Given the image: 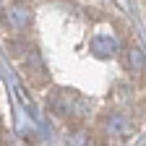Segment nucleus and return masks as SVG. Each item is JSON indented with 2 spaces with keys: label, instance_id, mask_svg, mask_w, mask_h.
<instances>
[{
  "label": "nucleus",
  "instance_id": "obj_1",
  "mask_svg": "<svg viewBox=\"0 0 146 146\" xmlns=\"http://www.w3.org/2000/svg\"><path fill=\"white\" fill-rule=\"evenodd\" d=\"M47 110L58 117H86L91 112V102L73 89H58L47 97Z\"/></svg>",
  "mask_w": 146,
  "mask_h": 146
},
{
  "label": "nucleus",
  "instance_id": "obj_2",
  "mask_svg": "<svg viewBox=\"0 0 146 146\" xmlns=\"http://www.w3.org/2000/svg\"><path fill=\"white\" fill-rule=\"evenodd\" d=\"M0 18H3V26H5L8 31L21 34V31H26L29 24H31V8L24 5V3H11V5L3 8V16H0Z\"/></svg>",
  "mask_w": 146,
  "mask_h": 146
},
{
  "label": "nucleus",
  "instance_id": "obj_3",
  "mask_svg": "<svg viewBox=\"0 0 146 146\" xmlns=\"http://www.w3.org/2000/svg\"><path fill=\"white\" fill-rule=\"evenodd\" d=\"M21 73H24V78H26L31 86H44L47 78H50V73H47V65H44V60H42V55L34 52V50L24 58V63H21Z\"/></svg>",
  "mask_w": 146,
  "mask_h": 146
},
{
  "label": "nucleus",
  "instance_id": "obj_4",
  "mask_svg": "<svg viewBox=\"0 0 146 146\" xmlns=\"http://www.w3.org/2000/svg\"><path fill=\"white\" fill-rule=\"evenodd\" d=\"M102 128L110 138H120V141H128L133 136V120L123 115V112H107L104 120H102Z\"/></svg>",
  "mask_w": 146,
  "mask_h": 146
},
{
  "label": "nucleus",
  "instance_id": "obj_5",
  "mask_svg": "<svg viewBox=\"0 0 146 146\" xmlns=\"http://www.w3.org/2000/svg\"><path fill=\"white\" fill-rule=\"evenodd\" d=\"M91 52L97 55V58H112V55L117 52V39L115 36H107V34H97L91 36Z\"/></svg>",
  "mask_w": 146,
  "mask_h": 146
},
{
  "label": "nucleus",
  "instance_id": "obj_6",
  "mask_svg": "<svg viewBox=\"0 0 146 146\" xmlns=\"http://www.w3.org/2000/svg\"><path fill=\"white\" fill-rule=\"evenodd\" d=\"M125 68L133 70V73H143L146 70V58L138 47H128L125 50Z\"/></svg>",
  "mask_w": 146,
  "mask_h": 146
},
{
  "label": "nucleus",
  "instance_id": "obj_7",
  "mask_svg": "<svg viewBox=\"0 0 146 146\" xmlns=\"http://www.w3.org/2000/svg\"><path fill=\"white\" fill-rule=\"evenodd\" d=\"M5 50H8L11 58H21L24 52H29V44L26 42H18V39H11V42H5Z\"/></svg>",
  "mask_w": 146,
  "mask_h": 146
},
{
  "label": "nucleus",
  "instance_id": "obj_8",
  "mask_svg": "<svg viewBox=\"0 0 146 146\" xmlns=\"http://www.w3.org/2000/svg\"><path fill=\"white\" fill-rule=\"evenodd\" d=\"M3 136H5V128H3V120H0V146H3Z\"/></svg>",
  "mask_w": 146,
  "mask_h": 146
}]
</instances>
